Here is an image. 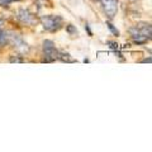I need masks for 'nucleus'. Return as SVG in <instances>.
I'll return each mask as SVG.
<instances>
[{
    "label": "nucleus",
    "mask_w": 152,
    "mask_h": 152,
    "mask_svg": "<svg viewBox=\"0 0 152 152\" xmlns=\"http://www.w3.org/2000/svg\"><path fill=\"white\" fill-rule=\"evenodd\" d=\"M1 33H3V32H0V42H1Z\"/></svg>",
    "instance_id": "nucleus-14"
},
{
    "label": "nucleus",
    "mask_w": 152,
    "mask_h": 152,
    "mask_svg": "<svg viewBox=\"0 0 152 152\" xmlns=\"http://www.w3.org/2000/svg\"><path fill=\"white\" fill-rule=\"evenodd\" d=\"M41 23L46 31L55 32L60 29L61 24H62V18L58 15H43L41 18Z\"/></svg>",
    "instance_id": "nucleus-2"
},
{
    "label": "nucleus",
    "mask_w": 152,
    "mask_h": 152,
    "mask_svg": "<svg viewBox=\"0 0 152 152\" xmlns=\"http://www.w3.org/2000/svg\"><path fill=\"white\" fill-rule=\"evenodd\" d=\"M57 60H61V61H64V62H75V60L70 56V53H67V52H58Z\"/></svg>",
    "instance_id": "nucleus-8"
},
{
    "label": "nucleus",
    "mask_w": 152,
    "mask_h": 152,
    "mask_svg": "<svg viewBox=\"0 0 152 152\" xmlns=\"http://www.w3.org/2000/svg\"><path fill=\"white\" fill-rule=\"evenodd\" d=\"M142 62H151V58H150V57H148V58H145Z\"/></svg>",
    "instance_id": "nucleus-13"
},
{
    "label": "nucleus",
    "mask_w": 152,
    "mask_h": 152,
    "mask_svg": "<svg viewBox=\"0 0 152 152\" xmlns=\"http://www.w3.org/2000/svg\"><path fill=\"white\" fill-rule=\"evenodd\" d=\"M10 62H23V58H18V57H12Z\"/></svg>",
    "instance_id": "nucleus-12"
},
{
    "label": "nucleus",
    "mask_w": 152,
    "mask_h": 152,
    "mask_svg": "<svg viewBox=\"0 0 152 152\" xmlns=\"http://www.w3.org/2000/svg\"><path fill=\"white\" fill-rule=\"evenodd\" d=\"M100 4L108 18L113 19L118 10V0H100Z\"/></svg>",
    "instance_id": "nucleus-4"
},
{
    "label": "nucleus",
    "mask_w": 152,
    "mask_h": 152,
    "mask_svg": "<svg viewBox=\"0 0 152 152\" xmlns=\"http://www.w3.org/2000/svg\"><path fill=\"white\" fill-rule=\"evenodd\" d=\"M107 26H108V28H109V29H110V31L113 32V34H115V36H118V34H119V32H118V29H115V28L113 27V24H112V23H107Z\"/></svg>",
    "instance_id": "nucleus-10"
},
{
    "label": "nucleus",
    "mask_w": 152,
    "mask_h": 152,
    "mask_svg": "<svg viewBox=\"0 0 152 152\" xmlns=\"http://www.w3.org/2000/svg\"><path fill=\"white\" fill-rule=\"evenodd\" d=\"M14 0H0V7H8L9 4H12Z\"/></svg>",
    "instance_id": "nucleus-11"
},
{
    "label": "nucleus",
    "mask_w": 152,
    "mask_h": 152,
    "mask_svg": "<svg viewBox=\"0 0 152 152\" xmlns=\"http://www.w3.org/2000/svg\"><path fill=\"white\" fill-rule=\"evenodd\" d=\"M129 33H131V36H132V38H133V41H134L136 43H138V45L146 43V42L148 41V38L142 34V33L138 31V28H137L136 26L132 27V28H129Z\"/></svg>",
    "instance_id": "nucleus-6"
},
{
    "label": "nucleus",
    "mask_w": 152,
    "mask_h": 152,
    "mask_svg": "<svg viewBox=\"0 0 152 152\" xmlns=\"http://www.w3.org/2000/svg\"><path fill=\"white\" fill-rule=\"evenodd\" d=\"M131 1H134V0H131Z\"/></svg>",
    "instance_id": "nucleus-15"
},
{
    "label": "nucleus",
    "mask_w": 152,
    "mask_h": 152,
    "mask_svg": "<svg viewBox=\"0 0 152 152\" xmlns=\"http://www.w3.org/2000/svg\"><path fill=\"white\" fill-rule=\"evenodd\" d=\"M43 52H45V56H46V58L43 60L45 62H52V61H56L57 60L58 51L56 50L55 43L52 41L46 39L43 42Z\"/></svg>",
    "instance_id": "nucleus-3"
},
{
    "label": "nucleus",
    "mask_w": 152,
    "mask_h": 152,
    "mask_svg": "<svg viewBox=\"0 0 152 152\" xmlns=\"http://www.w3.org/2000/svg\"><path fill=\"white\" fill-rule=\"evenodd\" d=\"M136 27L138 28V31H140L145 37H147L148 39H151L152 29H151V24H150V23H138V24H137Z\"/></svg>",
    "instance_id": "nucleus-7"
},
{
    "label": "nucleus",
    "mask_w": 152,
    "mask_h": 152,
    "mask_svg": "<svg viewBox=\"0 0 152 152\" xmlns=\"http://www.w3.org/2000/svg\"><path fill=\"white\" fill-rule=\"evenodd\" d=\"M1 42H9L12 46H14L19 53H27L29 51V47L23 41V38L14 32H3L1 33Z\"/></svg>",
    "instance_id": "nucleus-1"
},
{
    "label": "nucleus",
    "mask_w": 152,
    "mask_h": 152,
    "mask_svg": "<svg viewBox=\"0 0 152 152\" xmlns=\"http://www.w3.org/2000/svg\"><path fill=\"white\" fill-rule=\"evenodd\" d=\"M66 31H67V33H70V34H77V29H76V28L74 27V26H67V27H66Z\"/></svg>",
    "instance_id": "nucleus-9"
},
{
    "label": "nucleus",
    "mask_w": 152,
    "mask_h": 152,
    "mask_svg": "<svg viewBox=\"0 0 152 152\" xmlns=\"http://www.w3.org/2000/svg\"><path fill=\"white\" fill-rule=\"evenodd\" d=\"M17 18L23 24H33L34 23V18H33V15L27 9H19L17 13Z\"/></svg>",
    "instance_id": "nucleus-5"
}]
</instances>
